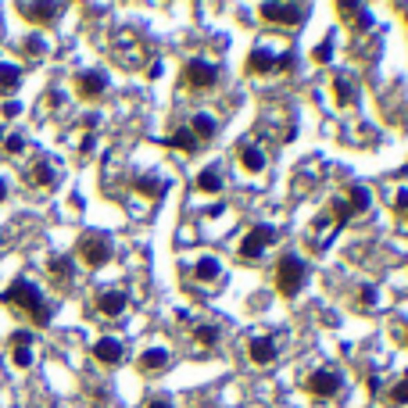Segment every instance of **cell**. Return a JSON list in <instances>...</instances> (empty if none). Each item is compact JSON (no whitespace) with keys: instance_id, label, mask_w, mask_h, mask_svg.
I'll list each match as a JSON object with an SVG mask.
<instances>
[{"instance_id":"24","label":"cell","mask_w":408,"mask_h":408,"mask_svg":"<svg viewBox=\"0 0 408 408\" xmlns=\"http://www.w3.org/2000/svg\"><path fill=\"white\" fill-rule=\"evenodd\" d=\"M219 344V326H211V322H201L197 330H193V348L197 351H208Z\"/></svg>"},{"instance_id":"31","label":"cell","mask_w":408,"mask_h":408,"mask_svg":"<svg viewBox=\"0 0 408 408\" xmlns=\"http://www.w3.org/2000/svg\"><path fill=\"white\" fill-rule=\"evenodd\" d=\"M387 401H391V405H408V376L394 387V391L391 394H387Z\"/></svg>"},{"instance_id":"14","label":"cell","mask_w":408,"mask_h":408,"mask_svg":"<svg viewBox=\"0 0 408 408\" xmlns=\"http://www.w3.org/2000/svg\"><path fill=\"white\" fill-rule=\"evenodd\" d=\"M18 15L26 21H33V26H51L61 15V4H18Z\"/></svg>"},{"instance_id":"25","label":"cell","mask_w":408,"mask_h":408,"mask_svg":"<svg viewBox=\"0 0 408 408\" xmlns=\"http://www.w3.org/2000/svg\"><path fill=\"white\" fill-rule=\"evenodd\" d=\"M197 190H201V193H219V190H222V172H219V165L201 168V176H197Z\"/></svg>"},{"instance_id":"23","label":"cell","mask_w":408,"mask_h":408,"mask_svg":"<svg viewBox=\"0 0 408 408\" xmlns=\"http://www.w3.org/2000/svg\"><path fill=\"white\" fill-rule=\"evenodd\" d=\"M29 179H33L36 186L47 190V186H54V183H57V172H54V165H51L47 158H39V161L33 165V172H29Z\"/></svg>"},{"instance_id":"13","label":"cell","mask_w":408,"mask_h":408,"mask_svg":"<svg viewBox=\"0 0 408 408\" xmlns=\"http://www.w3.org/2000/svg\"><path fill=\"white\" fill-rule=\"evenodd\" d=\"M247 72H251V76H272V72H276V54H272V47L258 43V47L247 54Z\"/></svg>"},{"instance_id":"33","label":"cell","mask_w":408,"mask_h":408,"mask_svg":"<svg viewBox=\"0 0 408 408\" xmlns=\"http://www.w3.org/2000/svg\"><path fill=\"white\" fill-rule=\"evenodd\" d=\"M319 64H326L330 57H333V47H330V43H319V47H315V54H312Z\"/></svg>"},{"instance_id":"38","label":"cell","mask_w":408,"mask_h":408,"mask_svg":"<svg viewBox=\"0 0 408 408\" xmlns=\"http://www.w3.org/2000/svg\"><path fill=\"white\" fill-rule=\"evenodd\" d=\"M405 330H408V326H405ZM405 340H408V337H405Z\"/></svg>"},{"instance_id":"32","label":"cell","mask_w":408,"mask_h":408,"mask_svg":"<svg viewBox=\"0 0 408 408\" xmlns=\"http://www.w3.org/2000/svg\"><path fill=\"white\" fill-rule=\"evenodd\" d=\"M4 150L8 154H21V150H26V136H18V133L4 136Z\"/></svg>"},{"instance_id":"27","label":"cell","mask_w":408,"mask_h":408,"mask_svg":"<svg viewBox=\"0 0 408 408\" xmlns=\"http://www.w3.org/2000/svg\"><path fill=\"white\" fill-rule=\"evenodd\" d=\"M348 204H351V211H355V215H365V211H369V204H373V193H369V186H351V193H348Z\"/></svg>"},{"instance_id":"28","label":"cell","mask_w":408,"mask_h":408,"mask_svg":"<svg viewBox=\"0 0 408 408\" xmlns=\"http://www.w3.org/2000/svg\"><path fill=\"white\" fill-rule=\"evenodd\" d=\"M340 11H351L355 18H348L351 26L358 29V33H365V29H373V15H369V8H351V4H340Z\"/></svg>"},{"instance_id":"15","label":"cell","mask_w":408,"mask_h":408,"mask_svg":"<svg viewBox=\"0 0 408 408\" xmlns=\"http://www.w3.org/2000/svg\"><path fill=\"white\" fill-rule=\"evenodd\" d=\"M122 355H125V348H122L118 337H100V340L94 344V358H97L100 365H118Z\"/></svg>"},{"instance_id":"34","label":"cell","mask_w":408,"mask_h":408,"mask_svg":"<svg viewBox=\"0 0 408 408\" xmlns=\"http://www.w3.org/2000/svg\"><path fill=\"white\" fill-rule=\"evenodd\" d=\"M147 408H176V405H172V398L158 394V398H150V401H147Z\"/></svg>"},{"instance_id":"30","label":"cell","mask_w":408,"mask_h":408,"mask_svg":"<svg viewBox=\"0 0 408 408\" xmlns=\"http://www.w3.org/2000/svg\"><path fill=\"white\" fill-rule=\"evenodd\" d=\"M43 51H47V43H43L39 36H29L26 43H21V54L33 57V61H36V57H43Z\"/></svg>"},{"instance_id":"21","label":"cell","mask_w":408,"mask_h":408,"mask_svg":"<svg viewBox=\"0 0 408 408\" xmlns=\"http://www.w3.org/2000/svg\"><path fill=\"white\" fill-rule=\"evenodd\" d=\"M165 147H172V150H183V154H193L201 143H197V136L190 133V129L183 125V129H176L172 136H165Z\"/></svg>"},{"instance_id":"5","label":"cell","mask_w":408,"mask_h":408,"mask_svg":"<svg viewBox=\"0 0 408 408\" xmlns=\"http://www.w3.org/2000/svg\"><path fill=\"white\" fill-rule=\"evenodd\" d=\"M301 387H305L312 398H333V394H340V387H344V373L333 369V365H319V369H312L305 376Z\"/></svg>"},{"instance_id":"1","label":"cell","mask_w":408,"mask_h":408,"mask_svg":"<svg viewBox=\"0 0 408 408\" xmlns=\"http://www.w3.org/2000/svg\"><path fill=\"white\" fill-rule=\"evenodd\" d=\"M0 305H11V308H18V312H26V315L33 319V326H47L51 315H54V308L43 301L39 287L29 283L26 276H18L15 283H11L4 294H0Z\"/></svg>"},{"instance_id":"17","label":"cell","mask_w":408,"mask_h":408,"mask_svg":"<svg viewBox=\"0 0 408 408\" xmlns=\"http://www.w3.org/2000/svg\"><path fill=\"white\" fill-rule=\"evenodd\" d=\"M133 190L143 193L147 201H161V193H165V179L158 176V172H140V176L133 179Z\"/></svg>"},{"instance_id":"10","label":"cell","mask_w":408,"mask_h":408,"mask_svg":"<svg viewBox=\"0 0 408 408\" xmlns=\"http://www.w3.org/2000/svg\"><path fill=\"white\" fill-rule=\"evenodd\" d=\"M104 90H107V76L104 72H79L76 76V94L82 100H97Z\"/></svg>"},{"instance_id":"6","label":"cell","mask_w":408,"mask_h":408,"mask_svg":"<svg viewBox=\"0 0 408 408\" xmlns=\"http://www.w3.org/2000/svg\"><path fill=\"white\" fill-rule=\"evenodd\" d=\"M183 86L186 90H211L215 82H219V69H215L211 61H204V57H190V61H183Z\"/></svg>"},{"instance_id":"22","label":"cell","mask_w":408,"mask_h":408,"mask_svg":"<svg viewBox=\"0 0 408 408\" xmlns=\"http://www.w3.org/2000/svg\"><path fill=\"white\" fill-rule=\"evenodd\" d=\"M18 86H21V69H18V64H8V61H0V97L15 94Z\"/></svg>"},{"instance_id":"29","label":"cell","mask_w":408,"mask_h":408,"mask_svg":"<svg viewBox=\"0 0 408 408\" xmlns=\"http://www.w3.org/2000/svg\"><path fill=\"white\" fill-rule=\"evenodd\" d=\"M358 305H362V312H373L376 308V287L373 283H362L358 287Z\"/></svg>"},{"instance_id":"2","label":"cell","mask_w":408,"mask_h":408,"mask_svg":"<svg viewBox=\"0 0 408 408\" xmlns=\"http://www.w3.org/2000/svg\"><path fill=\"white\" fill-rule=\"evenodd\" d=\"M305 279H308V265L297 254H283L276 262V290L283 297H297L305 290Z\"/></svg>"},{"instance_id":"4","label":"cell","mask_w":408,"mask_h":408,"mask_svg":"<svg viewBox=\"0 0 408 408\" xmlns=\"http://www.w3.org/2000/svg\"><path fill=\"white\" fill-rule=\"evenodd\" d=\"M76 251H79V258H82L90 269H104L107 262H112V254H115L112 236H104V233H82L79 244H76Z\"/></svg>"},{"instance_id":"8","label":"cell","mask_w":408,"mask_h":408,"mask_svg":"<svg viewBox=\"0 0 408 408\" xmlns=\"http://www.w3.org/2000/svg\"><path fill=\"white\" fill-rule=\"evenodd\" d=\"M94 308L104 315V319H118L125 308H129V294L125 290H100L94 297Z\"/></svg>"},{"instance_id":"37","label":"cell","mask_w":408,"mask_h":408,"mask_svg":"<svg viewBox=\"0 0 408 408\" xmlns=\"http://www.w3.org/2000/svg\"><path fill=\"white\" fill-rule=\"evenodd\" d=\"M0 140H4V125H0Z\"/></svg>"},{"instance_id":"36","label":"cell","mask_w":408,"mask_h":408,"mask_svg":"<svg viewBox=\"0 0 408 408\" xmlns=\"http://www.w3.org/2000/svg\"><path fill=\"white\" fill-rule=\"evenodd\" d=\"M0 201H8V183H4V176H0Z\"/></svg>"},{"instance_id":"12","label":"cell","mask_w":408,"mask_h":408,"mask_svg":"<svg viewBox=\"0 0 408 408\" xmlns=\"http://www.w3.org/2000/svg\"><path fill=\"white\" fill-rule=\"evenodd\" d=\"M168 365H172L168 348H147V351L140 355V362H136V369H140L143 376H154V373H165Z\"/></svg>"},{"instance_id":"20","label":"cell","mask_w":408,"mask_h":408,"mask_svg":"<svg viewBox=\"0 0 408 408\" xmlns=\"http://www.w3.org/2000/svg\"><path fill=\"white\" fill-rule=\"evenodd\" d=\"M186 129H190L193 136H197V143H204V140H211L215 133H219V122H215L208 112H197V115L190 118V125H186Z\"/></svg>"},{"instance_id":"26","label":"cell","mask_w":408,"mask_h":408,"mask_svg":"<svg viewBox=\"0 0 408 408\" xmlns=\"http://www.w3.org/2000/svg\"><path fill=\"white\" fill-rule=\"evenodd\" d=\"M333 94H337V104H340V107H351L355 97H358L348 76H333Z\"/></svg>"},{"instance_id":"7","label":"cell","mask_w":408,"mask_h":408,"mask_svg":"<svg viewBox=\"0 0 408 408\" xmlns=\"http://www.w3.org/2000/svg\"><path fill=\"white\" fill-rule=\"evenodd\" d=\"M262 18L276 26H305L308 8L305 4H262Z\"/></svg>"},{"instance_id":"16","label":"cell","mask_w":408,"mask_h":408,"mask_svg":"<svg viewBox=\"0 0 408 408\" xmlns=\"http://www.w3.org/2000/svg\"><path fill=\"white\" fill-rule=\"evenodd\" d=\"M11 362L18 365V369H29V365H33V333L18 330L11 337Z\"/></svg>"},{"instance_id":"11","label":"cell","mask_w":408,"mask_h":408,"mask_svg":"<svg viewBox=\"0 0 408 408\" xmlns=\"http://www.w3.org/2000/svg\"><path fill=\"white\" fill-rule=\"evenodd\" d=\"M247 351H251V362L254 365H272V358H276V337H269V333H254L251 340H247Z\"/></svg>"},{"instance_id":"9","label":"cell","mask_w":408,"mask_h":408,"mask_svg":"<svg viewBox=\"0 0 408 408\" xmlns=\"http://www.w3.org/2000/svg\"><path fill=\"white\" fill-rule=\"evenodd\" d=\"M236 165H240L244 172H251V176H258V172L265 168V150L258 143H236Z\"/></svg>"},{"instance_id":"18","label":"cell","mask_w":408,"mask_h":408,"mask_svg":"<svg viewBox=\"0 0 408 408\" xmlns=\"http://www.w3.org/2000/svg\"><path fill=\"white\" fill-rule=\"evenodd\" d=\"M47 272L54 276V283L69 287V279H72V272H76L72 254H51V258H47Z\"/></svg>"},{"instance_id":"3","label":"cell","mask_w":408,"mask_h":408,"mask_svg":"<svg viewBox=\"0 0 408 408\" xmlns=\"http://www.w3.org/2000/svg\"><path fill=\"white\" fill-rule=\"evenodd\" d=\"M276 229L269 226V222H258V226H251L244 236H240V244H236V258H240V262H258V258H262L272 244H276Z\"/></svg>"},{"instance_id":"35","label":"cell","mask_w":408,"mask_h":408,"mask_svg":"<svg viewBox=\"0 0 408 408\" xmlns=\"http://www.w3.org/2000/svg\"><path fill=\"white\" fill-rule=\"evenodd\" d=\"M18 115H21V104L18 100H8L4 104V118H18Z\"/></svg>"},{"instance_id":"19","label":"cell","mask_w":408,"mask_h":408,"mask_svg":"<svg viewBox=\"0 0 408 408\" xmlns=\"http://www.w3.org/2000/svg\"><path fill=\"white\" fill-rule=\"evenodd\" d=\"M219 276H222V262L215 254H204L197 265H193V279L197 283H219Z\"/></svg>"}]
</instances>
